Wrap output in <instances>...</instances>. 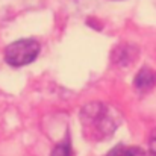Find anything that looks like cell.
Returning a JSON list of instances; mask_svg holds the SVG:
<instances>
[{
  "instance_id": "cell-2",
  "label": "cell",
  "mask_w": 156,
  "mask_h": 156,
  "mask_svg": "<svg viewBox=\"0 0 156 156\" xmlns=\"http://www.w3.org/2000/svg\"><path fill=\"white\" fill-rule=\"evenodd\" d=\"M40 49H41L40 43L32 38L18 40L6 47L5 59L12 67H23V65L35 61V58L40 53Z\"/></svg>"
},
{
  "instance_id": "cell-3",
  "label": "cell",
  "mask_w": 156,
  "mask_h": 156,
  "mask_svg": "<svg viewBox=\"0 0 156 156\" xmlns=\"http://www.w3.org/2000/svg\"><path fill=\"white\" fill-rule=\"evenodd\" d=\"M156 83V74L152 68H141L135 76V87L140 90H149Z\"/></svg>"
},
{
  "instance_id": "cell-4",
  "label": "cell",
  "mask_w": 156,
  "mask_h": 156,
  "mask_svg": "<svg viewBox=\"0 0 156 156\" xmlns=\"http://www.w3.org/2000/svg\"><path fill=\"white\" fill-rule=\"evenodd\" d=\"M136 153H138L136 149H133V147H126V146H123V144H118V146H115L106 156H138Z\"/></svg>"
},
{
  "instance_id": "cell-6",
  "label": "cell",
  "mask_w": 156,
  "mask_h": 156,
  "mask_svg": "<svg viewBox=\"0 0 156 156\" xmlns=\"http://www.w3.org/2000/svg\"><path fill=\"white\" fill-rule=\"evenodd\" d=\"M149 144H150V152H152V155L156 156V129L152 132V135H150Z\"/></svg>"
},
{
  "instance_id": "cell-1",
  "label": "cell",
  "mask_w": 156,
  "mask_h": 156,
  "mask_svg": "<svg viewBox=\"0 0 156 156\" xmlns=\"http://www.w3.org/2000/svg\"><path fill=\"white\" fill-rule=\"evenodd\" d=\"M80 121L85 138L91 141H100L115 132L120 118L114 108L103 103H90L83 106L80 112Z\"/></svg>"
},
{
  "instance_id": "cell-5",
  "label": "cell",
  "mask_w": 156,
  "mask_h": 156,
  "mask_svg": "<svg viewBox=\"0 0 156 156\" xmlns=\"http://www.w3.org/2000/svg\"><path fill=\"white\" fill-rule=\"evenodd\" d=\"M52 156H71L70 143H68V141H62L61 144H58V146L53 149Z\"/></svg>"
}]
</instances>
